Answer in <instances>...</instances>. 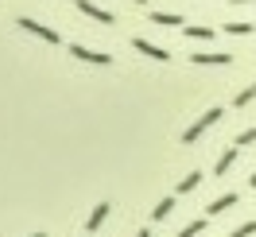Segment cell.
<instances>
[{"label": "cell", "instance_id": "obj_1", "mask_svg": "<svg viewBox=\"0 0 256 237\" xmlns=\"http://www.w3.org/2000/svg\"><path fill=\"white\" fill-rule=\"evenodd\" d=\"M218 121H222V109H206V113H202V117H198V121H194L190 128H186V132H182V144L202 140V136H206V128H214Z\"/></svg>", "mask_w": 256, "mask_h": 237}, {"label": "cell", "instance_id": "obj_2", "mask_svg": "<svg viewBox=\"0 0 256 237\" xmlns=\"http://www.w3.org/2000/svg\"><path fill=\"white\" fill-rule=\"evenodd\" d=\"M20 28H24V32H32L35 39H43V43H50V47H54V43H62V35L54 32V28H47V24H35L32 16H20Z\"/></svg>", "mask_w": 256, "mask_h": 237}, {"label": "cell", "instance_id": "obj_3", "mask_svg": "<svg viewBox=\"0 0 256 237\" xmlns=\"http://www.w3.org/2000/svg\"><path fill=\"white\" fill-rule=\"evenodd\" d=\"M132 47L140 51V55H148V59H156V63H171V51H167V47H156V43H148L144 35H132Z\"/></svg>", "mask_w": 256, "mask_h": 237}, {"label": "cell", "instance_id": "obj_4", "mask_svg": "<svg viewBox=\"0 0 256 237\" xmlns=\"http://www.w3.org/2000/svg\"><path fill=\"white\" fill-rule=\"evenodd\" d=\"M70 55L82 59V63H94V66H112V55H105V51H90V47H82V43H74Z\"/></svg>", "mask_w": 256, "mask_h": 237}, {"label": "cell", "instance_id": "obj_5", "mask_svg": "<svg viewBox=\"0 0 256 237\" xmlns=\"http://www.w3.org/2000/svg\"><path fill=\"white\" fill-rule=\"evenodd\" d=\"M190 63L194 66H229V63H233V55H222V51H210V55H206V51H194Z\"/></svg>", "mask_w": 256, "mask_h": 237}, {"label": "cell", "instance_id": "obj_6", "mask_svg": "<svg viewBox=\"0 0 256 237\" xmlns=\"http://www.w3.org/2000/svg\"><path fill=\"white\" fill-rule=\"evenodd\" d=\"M78 12H82V16H90V20H97V24H116V16L105 12V8H97L94 0H78Z\"/></svg>", "mask_w": 256, "mask_h": 237}, {"label": "cell", "instance_id": "obj_7", "mask_svg": "<svg viewBox=\"0 0 256 237\" xmlns=\"http://www.w3.org/2000/svg\"><path fill=\"white\" fill-rule=\"evenodd\" d=\"M240 202V194L237 190H229V194H222V198H214V202L206 206V218H218V214H225L229 206H237Z\"/></svg>", "mask_w": 256, "mask_h": 237}, {"label": "cell", "instance_id": "obj_8", "mask_svg": "<svg viewBox=\"0 0 256 237\" xmlns=\"http://www.w3.org/2000/svg\"><path fill=\"white\" fill-rule=\"evenodd\" d=\"M182 32H186V39H198V43H210V39L218 35L214 28H210V24H186Z\"/></svg>", "mask_w": 256, "mask_h": 237}, {"label": "cell", "instance_id": "obj_9", "mask_svg": "<svg viewBox=\"0 0 256 237\" xmlns=\"http://www.w3.org/2000/svg\"><path fill=\"white\" fill-rule=\"evenodd\" d=\"M237 156H240V148H237V144H233L229 152H222V159H218V167H214V175H229V167L237 163Z\"/></svg>", "mask_w": 256, "mask_h": 237}, {"label": "cell", "instance_id": "obj_10", "mask_svg": "<svg viewBox=\"0 0 256 237\" xmlns=\"http://www.w3.org/2000/svg\"><path fill=\"white\" fill-rule=\"evenodd\" d=\"M109 218V202H97V210L94 214H90V221H86V229H90V233H97V229H101V221Z\"/></svg>", "mask_w": 256, "mask_h": 237}, {"label": "cell", "instance_id": "obj_11", "mask_svg": "<svg viewBox=\"0 0 256 237\" xmlns=\"http://www.w3.org/2000/svg\"><path fill=\"white\" fill-rule=\"evenodd\" d=\"M152 24H163V28H186L178 12H152Z\"/></svg>", "mask_w": 256, "mask_h": 237}, {"label": "cell", "instance_id": "obj_12", "mask_svg": "<svg viewBox=\"0 0 256 237\" xmlns=\"http://www.w3.org/2000/svg\"><path fill=\"white\" fill-rule=\"evenodd\" d=\"M206 225H210V218H194L190 225H182V229H178L175 237H198V233H202V229H206Z\"/></svg>", "mask_w": 256, "mask_h": 237}, {"label": "cell", "instance_id": "obj_13", "mask_svg": "<svg viewBox=\"0 0 256 237\" xmlns=\"http://www.w3.org/2000/svg\"><path fill=\"white\" fill-rule=\"evenodd\" d=\"M198 183H202V171H190V175H186V179H182V183L175 187V194H190Z\"/></svg>", "mask_w": 256, "mask_h": 237}, {"label": "cell", "instance_id": "obj_14", "mask_svg": "<svg viewBox=\"0 0 256 237\" xmlns=\"http://www.w3.org/2000/svg\"><path fill=\"white\" fill-rule=\"evenodd\" d=\"M171 210H175V194H171V198H163V202L156 206V214H152V218L163 221V218H171Z\"/></svg>", "mask_w": 256, "mask_h": 237}, {"label": "cell", "instance_id": "obj_15", "mask_svg": "<svg viewBox=\"0 0 256 237\" xmlns=\"http://www.w3.org/2000/svg\"><path fill=\"white\" fill-rule=\"evenodd\" d=\"M252 28H256V24H240V20H229V24H225V35H248Z\"/></svg>", "mask_w": 256, "mask_h": 237}, {"label": "cell", "instance_id": "obj_16", "mask_svg": "<svg viewBox=\"0 0 256 237\" xmlns=\"http://www.w3.org/2000/svg\"><path fill=\"white\" fill-rule=\"evenodd\" d=\"M252 97H256V82H252V86H248V90H240V94L233 97V105H237V109H244V105H248Z\"/></svg>", "mask_w": 256, "mask_h": 237}, {"label": "cell", "instance_id": "obj_17", "mask_svg": "<svg viewBox=\"0 0 256 237\" xmlns=\"http://www.w3.org/2000/svg\"><path fill=\"white\" fill-rule=\"evenodd\" d=\"M248 144H256V128H244L237 136V148H248Z\"/></svg>", "mask_w": 256, "mask_h": 237}, {"label": "cell", "instance_id": "obj_18", "mask_svg": "<svg viewBox=\"0 0 256 237\" xmlns=\"http://www.w3.org/2000/svg\"><path fill=\"white\" fill-rule=\"evenodd\" d=\"M252 233H256V221H244V225H237L229 237H252Z\"/></svg>", "mask_w": 256, "mask_h": 237}, {"label": "cell", "instance_id": "obj_19", "mask_svg": "<svg viewBox=\"0 0 256 237\" xmlns=\"http://www.w3.org/2000/svg\"><path fill=\"white\" fill-rule=\"evenodd\" d=\"M136 237H152V229H140V233H136Z\"/></svg>", "mask_w": 256, "mask_h": 237}, {"label": "cell", "instance_id": "obj_20", "mask_svg": "<svg viewBox=\"0 0 256 237\" xmlns=\"http://www.w3.org/2000/svg\"><path fill=\"white\" fill-rule=\"evenodd\" d=\"M233 4H256V0H233Z\"/></svg>", "mask_w": 256, "mask_h": 237}, {"label": "cell", "instance_id": "obj_21", "mask_svg": "<svg viewBox=\"0 0 256 237\" xmlns=\"http://www.w3.org/2000/svg\"><path fill=\"white\" fill-rule=\"evenodd\" d=\"M248 183H252V187H256V171H252V179H248Z\"/></svg>", "mask_w": 256, "mask_h": 237}, {"label": "cell", "instance_id": "obj_22", "mask_svg": "<svg viewBox=\"0 0 256 237\" xmlns=\"http://www.w3.org/2000/svg\"><path fill=\"white\" fill-rule=\"evenodd\" d=\"M136 4H148V0H136Z\"/></svg>", "mask_w": 256, "mask_h": 237}, {"label": "cell", "instance_id": "obj_23", "mask_svg": "<svg viewBox=\"0 0 256 237\" xmlns=\"http://www.w3.org/2000/svg\"><path fill=\"white\" fill-rule=\"evenodd\" d=\"M35 237H47V233H35Z\"/></svg>", "mask_w": 256, "mask_h": 237}]
</instances>
